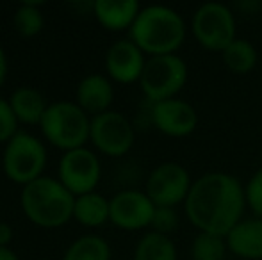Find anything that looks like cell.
Masks as SVG:
<instances>
[{
	"label": "cell",
	"mask_w": 262,
	"mask_h": 260,
	"mask_svg": "<svg viewBox=\"0 0 262 260\" xmlns=\"http://www.w3.org/2000/svg\"><path fill=\"white\" fill-rule=\"evenodd\" d=\"M150 120L152 125L168 137H187L198 127V112L189 102L182 98L162 100L150 104Z\"/></svg>",
	"instance_id": "obj_12"
},
{
	"label": "cell",
	"mask_w": 262,
	"mask_h": 260,
	"mask_svg": "<svg viewBox=\"0 0 262 260\" xmlns=\"http://www.w3.org/2000/svg\"><path fill=\"white\" fill-rule=\"evenodd\" d=\"M57 171L59 182L73 196H82L97 191V185L102 178L100 160L97 153L86 146L62 153Z\"/></svg>",
	"instance_id": "obj_10"
},
{
	"label": "cell",
	"mask_w": 262,
	"mask_h": 260,
	"mask_svg": "<svg viewBox=\"0 0 262 260\" xmlns=\"http://www.w3.org/2000/svg\"><path fill=\"white\" fill-rule=\"evenodd\" d=\"M245 184L225 171H209L193 182L184 212L198 232L227 237L245 218Z\"/></svg>",
	"instance_id": "obj_1"
},
{
	"label": "cell",
	"mask_w": 262,
	"mask_h": 260,
	"mask_svg": "<svg viewBox=\"0 0 262 260\" xmlns=\"http://www.w3.org/2000/svg\"><path fill=\"white\" fill-rule=\"evenodd\" d=\"M75 196L59 182V178L39 177L24 185L20 207L25 218L39 228H59L73 218Z\"/></svg>",
	"instance_id": "obj_3"
},
{
	"label": "cell",
	"mask_w": 262,
	"mask_h": 260,
	"mask_svg": "<svg viewBox=\"0 0 262 260\" xmlns=\"http://www.w3.org/2000/svg\"><path fill=\"white\" fill-rule=\"evenodd\" d=\"M13 23L21 38H34L45 27L41 2H21L13 14Z\"/></svg>",
	"instance_id": "obj_22"
},
{
	"label": "cell",
	"mask_w": 262,
	"mask_h": 260,
	"mask_svg": "<svg viewBox=\"0 0 262 260\" xmlns=\"http://www.w3.org/2000/svg\"><path fill=\"white\" fill-rule=\"evenodd\" d=\"M132 260H177V246L171 237L150 230L136 244Z\"/></svg>",
	"instance_id": "obj_20"
},
{
	"label": "cell",
	"mask_w": 262,
	"mask_h": 260,
	"mask_svg": "<svg viewBox=\"0 0 262 260\" xmlns=\"http://www.w3.org/2000/svg\"><path fill=\"white\" fill-rule=\"evenodd\" d=\"M13 241V228L9 223L0 221V246H9Z\"/></svg>",
	"instance_id": "obj_27"
},
{
	"label": "cell",
	"mask_w": 262,
	"mask_h": 260,
	"mask_svg": "<svg viewBox=\"0 0 262 260\" xmlns=\"http://www.w3.org/2000/svg\"><path fill=\"white\" fill-rule=\"evenodd\" d=\"M62 260H111V246L104 237L86 233L66 248Z\"/></svg>",
	"instance_id": "obj_21"
},
{
	"label": "cell",
	"mask_w": 262,
	"mask_h": 260,
	"mask_svg": "<svg viewBox=\"0 0 262 260\" xmlns=\"http://www.w3.org/2000/svg\"><path fill=\"white\" fill-rule=\"evenodd\" d=\"M227 251L225 237L198 232L191 244V260H225Z\"/></svg>",
	"instance_id": "obj_23"
},
{
	"label": "cell",
	"mask_w": 262,
	"mask_h": 260,
	"mask_svg": "<svg viewBox=\"0 0 262 260\" xmlns=\"http://www.w3.org/2000/svg\"><path fill=\"white\" fill-rule=\"evenodd\" d=\"M9 104L16 120L25 125H39L50 105L38 89L29 86L14 89L11 93Z\"/></svg>",
	"instance_id": "obj_17"
},
{
	"label": "cell",
	"mask_w": 262,
	"mask_h": 260,
	"mask_svg": "<svg viewBox=\"0 0 262 260\" xmlns=\"http://www.w3.org/2000/svg\"><path fill=\"white\" fill-rule=\"evenodd\" d=\"M47 168V148L41 139L29 132H18L6 143L2 152L4 175L21 187L43 177Z\"/></svg>",
	"instance_id": "obj_5"
},
{
	"label": "cell",
	"mask_w": 262,
	"mask_h": 260,
	"mask_svg": "<svg viewBox=\"0 0 262 260\" xmlns=\"http://www.w3.org/2000/svg\"><path fill=\"white\" fill-rule=\"evenodd\" d=\"M191 32L202 49L221 54L237 39V23L228 6L221 2H205L191 18Z\"/></svg>",
	"instance_id": "obj_7"
},
{
	"label": "cell",
	"mask_w": 262,
	"mask_h": 260,
	"mask_svg": "<svg viewBox=\"0 0 262 260\" xmlns=\"http://www.w3.org/2000/svg\"><path fill=\"white\" fill-rule=\"evenodd\" d=\"M228 251L243 260H262V218H243L225 237Z\"/></svg>",
	"instance_id": "obj_15"
},
{
	"label": "cell",
	"mask_w": 262,
	"mask_h": 260,
	"mask_svg": "<svg viewBox=\"0 0 262 260\" xmlns=\"http://www.w3.org/2000/svg\"><path fill=\"white\" fill-rule=\"evenodd\" d=\"M187 79L189 68L180 56H156L146 59L143 75L139 79V87L150 104H157L177 98V94L187 84Z\"/></svg>",
	"instance_id": "obj_6"
},
{
	"label": "cell",
	"mask_w": 262,
	"mask_h": 260,
	"mask_svg": "<svg viewBox=\"0 0 262 260\" xmlns=\"http://www.w3.org/2000/svg\"><path fill=\"white\" fill-rule=\"evenodd\" d=\"M111 203L109 198L93 191L82 196H75L73 203V219L88 228H97L109 221Z\"/></svg>",
	"instance_id": "obj_18"
},
{
	"label": "cell",
	"mask_w": 262,
	"mask_h": 260,
	"mask_svg": "<svg viewBox=\"0 0 262 260\" xmlns=\"http://www.w3.org/2000/svg\"><path fill=\"white\" fill-rule=\"evenodd\" d=\"M246 207L252 210L255 218H262V166L250 177L245 184Z\"/></svg>",
	"instance_id": "obj_25"
},
{
	"label": "cell",
	"mask_w": 262,
	"mask_h": 260,
	"mask_svg": "<svg viewBox=\"0 0 262 260\" xmlns=\"http://www.w3.org/2000/svg\"><path fill=\"white\" fill-rule=\"evenodd\" d=\"M18 120L11 109L9 100L0 97V143H7L18 134Z\"/></svg>",
	"instance_id": "obj_26"
},
{
	"label": "cell",
	"mask_w": 262,
	"mask_h": 260,
	"mask_svg": "<svg viewBox=\"0 0 262 260\" xmlns=\"http://www.w3.org/2000/svg\"><path fill=\"white\" fill-rule=\"evenodd\" d=\"M141 6L138 0H97L93 2V14L98 23L111 32L130 31Z\"/></svg>",
	"instance_id": "obj_16"
},
{
	"label": "cell",
	"mask_w": 262,
	"mask_h": 260,
	"mask_svg": "<svg viewBox=\"0 0 262 260\" xmlns=\"http://www.w3.org/2000/svg\"><path fill=\"white\" fill-rule=\"evenodd\" d=\"M0 260H20L9 246H0Z\"/></svg>",
	"instance_id": "obj_29"
},
{
	"label": "cell",
	"mask_w": 262,
	"mask_h": 260,
	"mask_svg": "<svg viewBox=\"0 0 262 260\" xmlns=\"http://www.w3.org/2000/svg\"><path fill=\"white\" fill-rule=\"evenodd\" d=\"M6 77H7V56H6V50L0 45V87L6 82Z\"/></svg>",
	"instance_id": "obj_28"
},
{
	"label": "cell",
	"mask_w": 262,
	"mask_h": 260,
	"mask_svg": "<svg viewBox=\"0 0 262 260\" xmlns=\"http://www.w3.org/2000/svg\"><path fill=\"white\" fill-rule=\"evenodd\" d=\"M90 141L107 157H123L134 146L136 130L125 114L107 111L91 118Z\"/></svg>",
	"instance_id": "obj_9"
},
{
	"label": "cell",
	"mask_w": 262,
	"mask_h": 260,
	"mask_svg": "<svg viewBox=\"0 0 262 260\" xmlns=\"http://www.w3.org/2000/svg\"><path fill=\"white\" fill-rule=\"evenodd\" d=\"M179 221H180V218H179V212H177V208H173V207H157L150 228H152V232L169 237L177 228H179Z\"/></svg>",
	"instance_id": "obj_24"
},
{
	"label": "cell",
	"mask_w": 262,
	"mask_h": 260,
	"mask_svg": "<svg viewBox=\"0 0 262 260\" xmlns=\"http://www.w3.org/2000/svg\"><path fill=\"white\" fill-rule=\"evenodd\" d=\"M114 100L113 80L102 73H90L82 77L75 89V104L93 118L111 111Z\"/></svg>",
	"instance_id": "obj_14"
},
{
	"label": "cell",
	"mask_w": 262,
	"mask_h": 260,
	"mask_svg": "<svg viewBox=\"0 0 262 260\" xmlns=\"http://www.w3.org/2000/svg\"><path fill=\"white\" fill-rule=\"evenodd\" d=\"M146 54L130 39H118L107 49L105 72L118 84L139 82L146 64Z\"/></svg>",
	"instance_id": "obj_13"
},
{
	"label": "cell",
	"mask_w": 262,
	"mask_h": 260,
	"mask_svg": "<svg viewBox=\"0 0 262 260\" xmlns=\"http://www.w3.org/2000/svg\"><path fill=\"white\" fill-rule=\"evenodd\" d=\"M189 171L179 162H162L150 171L146 178L145 193L156 207H173L184 205L193 187Z\"/></svg>",
	"instance_id": "obj_8"
},
{
	"label": "cell",
	"mask_w": 262,
	"mask_h": 260,
	"mask_svg": "<svg viewBox=\"0 0 262 260\" xmlns=\"http://www.w3.org/2000/svg\"><path fill=\"white\" fill-rule=\"evenodd\" d=\"M109 221L125 232H138V230L150 228L157 208L156 203L150 200V196L145 191H138V189L118 191L113 198H109Z\"/></svg>",
	"instance_id": "obj_11"
},
{
	"label": "cell",
	"mask_w": 262,
	"mask_h": 260,
	"mask_svg": "<svg viewBox=\"0 0 262 260\" xmlns=\"http://www.w3.org/2000/svg\"><path fill=\"white\" fill-rule=\"evenodd\" d=\"M91 116L75 102L57 100L49 105L39 129L43 137L62 152L82 148L90 141Z\"/></svg>",
	"instance_id": "obj_4"
},
{
	"label": "cell",
	"mask_w": 262,
	"mask_h": 260,
	"mask_svg": "<svg viewBox=\"0 0 262 260\" xmlns=\"http://www.w3.org/2000/svg\"><path fill=\"white\" fill-rule=\"evenodd\" d=\"M186 36L187 27L182 14L161 4L141 7L128 31V39L148 57L177 54L186 41Z\"/></svg>",
	"instance_id": "obj_2"
},
{
	"label": "cell",
	"mask_w": 262,
	"mask_h": 260,
	"mask_svg": "<svg viewBox=\"0 0 262 260\" xmlns=\"http://www.w3.org/2000/svg\"><path fill=\"white\" fill-rule=\"evenodd\" d=\"M221 59L228 72L235 75H246L252 73L259 64V52L252 41L237 38L221 52Z\"/></svg>",
	"instance_id": "obj_19"
}]
</instances>
